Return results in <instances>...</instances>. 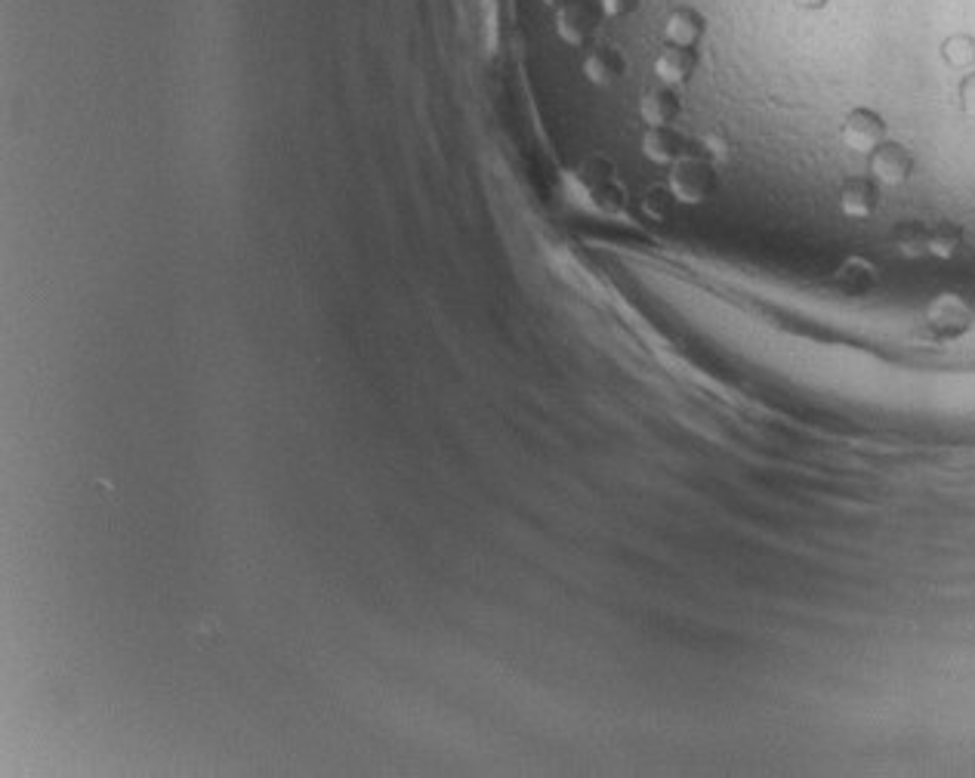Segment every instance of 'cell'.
Instances as JSON below:
<instances>
[{"mask_svg":"<svg viewBox=\"0 0 975 778\" xmlns=\"http://www.w3.org/2000/svg\"><path fill=\"white\" fill-rule=\"evenodd\" d=\"M840 285L846 291H868L874 285V269L861 260H852L840 269Z\"/></svg>","mask_w":975,"mask_h":778,"instance_id":"cell-12","label":"cell"},{"mask_svg":"<svg viewBox=\"0 0 975 778\" xmlns=\"http://www.w3.org/2000/svg\"><path fill=\"white\" fill-rule=\"evenodd\" d=\"M624 72H627V59L611 47H599L584 59V75L593 84H615L618 78H624Z\"/></svg>","mask_w":975,"mask_h":778,"instance_id":"cell-9","label":"cell"},{"mask_svg":"<svg viewBox=\"0 0 975 778\" xmlns=\"http://www.w3.org/2000/svg\"><path fill=\"white\" fill-rule=\"evenodd\" d=\"M670 198H673V192L667 189H652V192H648L645 195V210H648V214H652L655 220H667L670 217ZM676 201V198H673Z\"/></svg>","mask_w":975,"mask_h":778,"instance_id":"cell-14","label":"cell"},{"mask_svg":"<svg viewBox=\"0 0 975 778\" xmlns=\"http://www.w3.org/2000/svg\"><path fill=\"white\" fill-rule=\"evenodd\" d=\"M868 170L880 186H905L914 173V155L901 143L886 139L868 155Z\"/></svg>","mask_w":975,"mask_h":778,"instance_id":"cell-2","label":"cell"},{"mask_svg":"<svg viewBox=\"0 0 975 778\" xmlns=\"http://www.w3.org/2000/svg\"><path fill=\"white\" fill-rule=\"evenodd\" d=\"M793 4H797L800 10H821L827 0H793Z\"/></svg>","mask_w":975,"mask_h":778,"instance_id":"cell-18","label":"cell"},{"mask_svg":"<svg viewBox=\"0 0 975 778\" xmlns=\"http://www.w3.org/2000/svg\"><path fill=\"white\" fill-rule=\"evenodd\" d=\"M698 68V53L685 47H667L655 56V75L664 87H682L689 84Z\"/></svg>","mask_w":975,"mask_h":778,"instance_id":"cell-6","label":"cell"},{"mask_svg":"<svg viewBox=\"0 0 975 778\" xmlns=\"http://www.w3.org/2000/svg\"><path fill=\"white\" fill-rule=\"evenodd\" d=\"M960 109L966 112V118H972L975 121V75H966L963 81H960Z\"/></svg>","mask_w":975,"mask_h":778,"instance_id":"cell-16","label":"cell"},{"mask_svg":"<svg viewBox=\"0 0 975 778\" xmlns=\"http://www.w3.org/2000/svg\"><path fill=\"white\" fill-rule=\"evenodd\" d=\"M639 115L648 127H673V121L682 115V102L673 93V87H655L639 99Z\"/></svg>","mask_w":975,"mask_h":778,"instance_id":"cell-7","label":"cell"},{"mask_svg":"<svg viewBox=\"0 0 975 778\" xmlns=\"http://www.w3.org/2000/svg\"><path fill=\"white\" fill-rule=\"evenodd\" d=\"M843 143L858 155H871L886 143V121L871 109H852L843 121Z\"/></svg>","mask_w":975,"mask_h":778,"instance_id":"cell-3","label":"cell"},{"mask_svg":"<svg viewBox=\"0 0 975 778\" xmlns=\"http://www.w3.org/2000/svg\"><path fill=\"white\" fill-rule=\"evenodd\" d=\"M963 247V229L951 220H938L926 226V254L938 260H951Z\"/></svg>","mask_w":975,"mask_h":778,"instance_id":"cell-10","label":"cell"},{"mask_svg":"<svg viewBox=\"0 0 975 778\" xmlns=\"http://www.w3.org/2000/svg\"><path fill=\"white\" fill-rule=\"evenodd\" d=\"M948 65L954 68H966L969 62H975V41L966 38V34H957V38H948L945 47H942Z\"/></svg>","mask_w":975,"mask_h":778,"instance_id":"cell-13","label":"cell"},{"mask_svg":"<svg viewBox=\"0 0 975 778\" xmlns=\"http://www.w3.org/2000/svg\"><path fill=\"white\" fill-rule=\"evenodd\" d=\"M892 244H895V251L905 257H923L926 254V223H920V220L898 223L892 232Z\"/></svg>","mask_w":975,"mask_h":778,"instance_id":"cell-11","label":"cell"},{"mask_svg":"<svg viewBox=\"0 0 975 778\" xmlns=\"http://www.w3.org/2000/svg\"><path fill=\"white\" fill-rule=\"evenodd\" d=\"M716 170L707 158L685 155L670 170V192L679 204H704L716 195Z\"/></svg>","mask_w":975,"mask_h":778,"instance_id":"cell-1","label":"cell"},{"mask_svg":"<svg viewBox=\"0 0 975 778\" xmlns=\"http://www.w3.org/2000/svg\"><path fill=\"white\" fill-rule=\"evenodd\" d=\"M642 152L655 164H676L685 158V139L673 127H648L642 136Z\"/></svg>","mask_w":975,"mask_h":778,"instance_id":"cell-8","label":"cell"},{"mask_svg":"<svg viewBox=\"0 0 975 778\" xmlns=\"http://www.w3.org/2000/svg\"><path fill=\"white\" fill-rule=\"evenodd\" d=\"M707 31V22L698 10L692 7H676L670 19L664 22V44L667 47H685V50H698L701 38Z\"/></svg>","mask_w":975,"mask_h":778,"instance_id":"cell-5","label":"cell"},{"mask_svg":"<svg viewBox=\"0 0 975 778\" xmlns=\"http://www.w3.org/2000/svg\"><path fill=\"white\" fill-rule=\"evenodd\" d=\"M701 146H704V152H707V158H710V161H722V158H729V143H726V139H722L719 133H707V136L701 139Z\"/></svg>","mask_w":975,"mask_h":778,"instance_id":"cell-15","label":"cell"},{"mask_svg":"<svg viewBox=\"0 0 975 778\" xmlns=\"http://www.w3.org/2000/svg\"><path fill=\"white\" fill-rule=\"evenodd\" d=\"M636 4H639V0H599V7H602V13L608 19H621L627 13H633Z\"/></svg>","mask_w":975,"mask_h":778,"instance_id":"cell-17","label":"cell"},{"mask_svg":"<svg viewBox=\"0 0 975 778\" xmlns=\"http://www.w3.org/2000/svg\"><path fill=\"white\" fill-rule=\"evenodd\" d=\"M840 207L852 220H868L880 207V189L874 176H849L840 186Z\"/></svg>","mask_w":975,"mask_h":778,"instance_id":"cell-4","label":"cell"}]
</instances>
